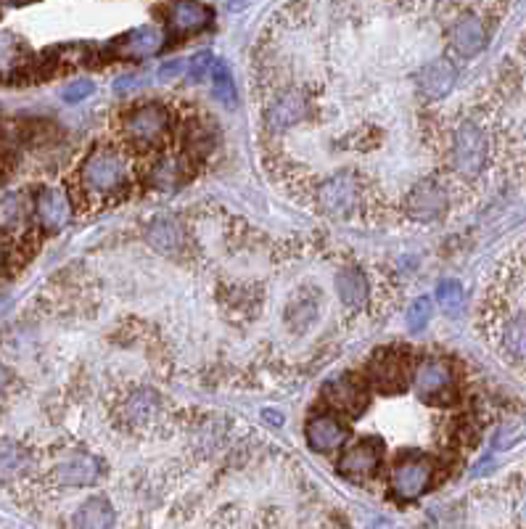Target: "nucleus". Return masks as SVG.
I'll return each mask as SVG.
<instances>
[{
	"label": "nucleus",
	"mask_w": 526,
	"mask_h": 529,
	"mask_svg": "<svg viewBox=\"0 0 526 529\" xmlns=\"http://www.w3.org/2000/svg\"><path fill=\"white\" fill-rule=\"evenodd\" d=\"M132 169L120 149L95 146L80 164V191L90 202H112L130 188Z\"/></svg>",
	"instance_id": "nucleus-1"
},
{
	"label": "nucleus",
	"mask_w": 526,
	"mask_h": 529,
	"mask_svg": "<svg viewBox=\"0 0 526 529\" xmlns=\"http://www.w3.org/2000/svg\"><path fill=\"white\" fill-rule=\"evenodd\" d=\"M169 127H172V117H169V109L159 104V101H146V104H138L132 109L124 112L122 117V135L130 146L141 149V151H149V149H157L162 146L169 135Z\"/></svg>",
	"instance_id": "nucleus-2"
},
{
	"label": "nucleus",
	"mask_w": 526,
	"mask_h": 529,
	"mask_svg": "<svg viewBox=\"0 0 526 529\" xmlns=\"http://www.w3.org/2000/svg\"><path fill=\"white\" fill-rule=\"evenodd\" d=\"M413 392L426 406H452L458 400V379L442 358H426L413 368Z\"/></svg>",
	"instance_id": "nucleus-3"
},
{
	"label": "nucleus",
	"mask_w": 526,
	"mask_h": 529,
	"mask_svg": "<svg viewBox=\"0 0 526 529\" xmlns=\"http://www.w3.org/2000/svg\"><path fill=\"white\" fill-rule=\"evenodd\" d=\"M489 160L486 132L476 123H463L452 132L449 143V164L463 178H479Z\"/></svg>",
	"instance_id": "nucleus-4"
},
{
	"label": "nucleus",
	"mask_w": 526,
	"mask_h": 529,
	"mask_svg": "<svg viewBox=\"0 0 526 529\" xmlns=\"http://www.w3.org/2000/svg\"><path fill=\"white\" fill-rule=\"evenodd\" d=\"M410 379H413L410 360L403 350H394V347L378 350L365 366V387H370L381 395L405 392Z\"/></svg>",
	"instance_id": "nucleus-5"
},
{
	"label": "nucleus",
	"mask_w": 526,
	"mask_h": 529,
	"mask_svg": "<svg viewBox=\"0 0 526 529\" xmlns=\"http://www.w3.org/2000/svg\"><path fill=\"white\" fill-rule=\"evenodd\" d=\"M434 474L437 466L429 455L421 452H410L405 458H400L392 469V492L397 500H418L421 495H426L434 485Z\"/></svg>",
	"instance_id": "nucleus-6"
},
{
	"label": "nucleus",
	"mask_w": 526,
	"mask_h": 529,
	"mask_svg": "<svg viewBox=\"0 0 526 529\" xmlns=\"http://www.w3.org/2000/svg\"><path fill=\"white\" fill-rule=\"evenodd\" d=\"M360 194H363V188H360L358 175L344 169V172H336L321 183L318 206L331 217H347L360 206Z\"/></svg>",
	"instance_id": "nucleus-7"
},
{
	"label": "nucleus",
	"mask_w": 526,
	"mask_h": 529,
	"mask_svg": "<svg viewBox=\"0 0 526 529\" xmlns=\"http://www.w3.org/2000/svg\"><path fill=\"white\" fill-rule=\"evenodd\" d=\"M447 206H449L447 188L434 178L415 183L405 199L407 217L415 223H437L447 212Z\"/></svg>",
	"instance_id": "nucleus-8"
},
{
	"label": "nucleus",
	"mask_w": 526,
	"mask_h": 529,
	"mask_svg": "<svg viewBox=\"0 0 526 529\" xmlns=\"http://www.w3.org/2000/svg\"><path fill=\"white\" fill-rule=\"evenodd\" d=\"M323 403L336 415H360L367 407V387L358 376H336L323 387Z\"/></svg>",
	"instance_id": "nucleus-9"
},
{
	"label": "nucleus",
	"mask_w": 526,
	"mask_h": 529,
	"mask_svg": "<svg viewBox=\"0 0 526 529\" xmlns=\"http://www.w3.org/2000/svg\"><path fill=\"white\" fill-rule=\"evenodd\" d=\"M304 437H307V445L310 450L321 452V455H331L336 450H341L349 440V426L344 424L341 415L325 410V413H315L310 421H307V429H304Z\"/></svg>",
	"instance_id": "nucleus-10"
},
{
	"label": "nucleus",
	"mask_w": 526,
	"mask_h": 529,
	"mask_svg": "<svg viewBox=\"0 0 526 529\" xmlns=\"http://www.w3.org/2000/svg\"><path fill=\"white\" fill-rule=\"evenodd\" d=\"M381 463H384V445L378 440H360L344 450V455L339 461V471L347 479L365 482L378 474Z\"/></svg>",
	"instance_id": "nucleus-11"
},
{
	"label": "nucleus",
	"mask_w": 526,
	"mask_h": 529,
	"mask_svg": "<svg viewBox=\"0 0 526 529\" xmlns=\"http://www.w3.org/2000/svg\"><path fill=\"white\" fill-rule=\"evenodd\" d=\"M310 114V98L304 90L299 87H291V90H284L281 96H276L265 112V123L270 130L276 132H284V130H291L302 120H307Z\"/></svg>",
	"instance_id": "nucleus-12"
},
{
	"label": "nucleus",
	"mask_w": 526,
	"mask_h": 529,
	"mask_svg": "<svg viewBox=\"0 0 526 529\" xmlns=\"http://www.w3.org/2000/svg\"><path fill=\"white\" fill-rule=\"evenodd\" d=\"M32 206H35V217H38L41 228L50 231V233L61 231L72 217V202H69L67 191L59 186H42L35 194Z\"/></svg>",
	"instance_id": "nucleus-13"
},
{
	"label": "nucleus",
	"mask_w": 526,
	"mask_h": 529,
	"mask_svg": "<svg viewBox=\"0 0 526 529\" xmlns=\"http://www.w3.org/2000/svg\"><path fill=\"white\" fill-rule=\"evenodd\" d=\"M101 477V463L95 455L75 450L64 455L56 466V482L64 488H90Z\"/></svg>",
	"instance_id": "nucleus-14"
},
{
	"label": "nucleus",
	"mask_w": 526,
	"mask_h": 529,
	"mask_svg": "<svg viewBox=\"0 0 526 529\" xmlns=\"http://www.w3.org/2000/svg\"><path fill=\"white\" fill-rule=\"evenodd\" d=\"M146 242L164 257H180L186 249V228L180 220L169 214H159L146 225Z\"/></svg>",
	"instance_id": "nucleus-15"
},
{
	"label": "nucleus",
	"mask_w": 526,
	"mask_h": 529,
	"mask_svg": "<svg viewBox=\"0 0 526 529\" xmlns=\"http://www.w3.org/2000/svg\"><path fill=\"white\" fill-rule=\"evenodd\" d=\"M449 45L460 59H474L486 48L485 22L474 14L460 16L449 30Z\"/></svg>",
	"instance_id": "nucleus-16"
},
{
	"label": "nucleus",
	"mask_w": 526,
	"mask_h": 529,
	"mask_svg": "<svg viewBox=\"0 0 526 529\" xmlns=\"http://www.w3.org/2000/svg\"><path fill=\"white\" fill-rule=\"evenodd\" d=\"M455 80H458V69H455V64L447 61V59H434V61H429L426 67H421V72H418V78H415L421 96L429 98V101L445 98L447 93L452 90Z\"/></svg>",
	"instance_id": "nucleus-17"
},
{
	"label": "nucleus",
	"mask_w": 526,
	"mask_h": 529,
	"mask_svg": "<svg viewBox=\"0 0 526 529\" xmlns=\"http://www.w3.org/2000/svg\"><path fill=\"white\" fill-rule=\"evenodd\" d=\"M180 143H183V157L191 162V160H206L214 146H217V127L212 120H204V117H194L183 124V132H180Z\"/></svg>",
	"instance_id": "nucleus-18"
},
{
	"label": "nucleus",
	"mask_w": 526,
	"mask_h": 529,
	"mask_svg": "<svg viewBox=\"0 0 526 529\" xmlns=\"http://www.w3.org/2000/svg\"><path fill=\"white\" fill-rule=\"evenodd\" d=\"M162 415V397L154 389H132L122 403V418L130 426H151Z\"/></svg>",
	"instance_id": "nucleus-19"
},
{
	"label": "nucleus",
	"mask_w": 526,
	"mask_h": 529,
	"mask_svg": "<svg viewBox=\"0 0 526 529\" xmlns=\"http://www.w3.org/2000/svg\"><path fill=\"white\" fill-rule=\"evenodd\" d=\"M209 19H212V11L204 3L188 0V3H175V5L167 8V24L177 38L202 32L204 27L209 24Z\"/></svg>",
	"instance_id": "nucleus-20"
},
{
	"label": "nucleus",
	"mask_w": 526,
	"mask_h": 529,
	"mask_svg": "<svg viewBox=\"0 0 526 529\" xmlns=\"http://www.w3.org/2000/svg\"><path fill=\"white\" fill-rule=\"evenodd\" d=\"M162 48V30L157 27H138L117 41V53L130 61H143Z\"/></svg>",
	"instance_id": "nucleus-21"
},
{
	"label": "nucleus",
	"mask_w": 526,
	"mask_h": 529,
	"mask_svg": "<svg viewBox=\"0 0 526 529\" xmlns=\"http://www.w3.org/2000/svg\"><path fill=\"white\" fill-rule=\"evenodd\" d=\"M336 294L347 310H360L370 296V284L360 268H341L336 273Z\"/></svg>",
	"instance_id": "nucleus-22"
},
{
	"label": "nucleus",
	"mask_w": 526,
	"mask_h": 529,
	"mask_svg": "<svg viewBox=\"0 0 526 529\" xmlns=\"http://www.w3.org/2000/svg\"><path fill=\"white\" fill-rule=\"evenodd\" d=\"M188 160L180 154V157H162L151 164L149 169V183L151 188L157 191H175L180 188L186 180H188Z\"/></svg>",
	"instance_id": "nucleus-23"
},
{
	"label": "nucleus",
	"mask_w": 526,
	"mask_h": 529,
	"mask_svg": "<svg viewBox=\"0 0 526 529\" xmlns=\"http://www.w3.org/2000/svg\"><path fill=\"white\" fill-rule=\"evenodd\" d=\"M117 514L109 497L93 495L75 511V529H114Z\"/></svg>",
	"instance_id": "nucleus-24"
},
{
	"label": "nucleus",
	"mask_w": 526,
	"mask_h": 529,
	"mask_svg": "<svg viewBox=\"0 0 526 529\" xmlns=\"http://www.w3.org/2000/svg\"><path fill=\"white\" fill-rule=\"evenodd\" d=\"M35 194H8L0 199V231H22L35 214Z\"/></svg>",
	"instance_id": "nucleus-25"
},
{
	"label": "nucleus",
	"mask_w": 526,
	"mask_h": 529,
	"mask_svg": "<svg viewBox=\"0 0 526 529\" xmlns=\"http://www.w3.org/2000/svg\"><path fill=\"white\" fill-rule=\"evenodd\" d=\"M321 315V302L313 294H296L288 307H286V326L294 333H304L318 324Z\"/></svg>",
	"instance_id": "nucleus-26"
},
{
	"label": "nucleus",
	"mask_w": 526,
	"mask_h": 529,
	"mask_svg": "<svg viewBox=\"0 0 526 529\" xmlns=\"http://www.w3.org/2000/svg\"><path fill=\"white\" fill-rule=\"evenodd\" d=\"M27 67V48L11 32H0V78H14Z\"/></svg>",
	"instance_id": "nucleus-27"
},
{
	"label": "nucleus",
	"mask_w": 526,
	"mask_h": 529,
	"mask_svg": "<svg viewBox=\"0 0 526 529\" xmlns=\"http://www.w3.org/2000/svg\"><path fill=\"white\" fill-rule=\"evenodd\" d=\"M209 80H212V96H214L220 104H225V106H231V109L239 104L236 80H233V72H231V67H228L225 61H214Z\"/></svg>",
	"instance_id": "nucleus-28"
},
{
	"label": "nucleus",
	"mask_w": 526,
	"mask_h": 529,
	"mask_svg": "<svg viewBox=\"0 0 526 529\" xmlns=\"http://www.w3.org/2000/svg\"><path fill=\"white\" fill-rule=\"evenodd\" d=\"M30 469V452L19 442L3 440L0 442V479H14Z\"/></svg>",
	"instance_id": "nucleus-29"
},
{
	"label": "nucleus",
	"mask_w": 526,
	"mask_h": 529,
	"mask_svg": "<svg viewBox=\"0 0 526 529\" xmlns=\"http://www.w3.org/2000/svg\"><path fill=\"white\" fill-rule=\"evenodd\" d=\"M503 347L513 360H526V313H519L508 321L503 333Z\"/></svg>",
	"instance_id": "nucleus-30"
},
{
	"label": "nucleus",
	"mask_w": 526,
	"mask_h": 529,
	"mask_svg": "<svg viewBox=\"0 0 526 529\" xmlns=\"http://www.w3.org/2000/svg\"><path fill=\"white\" fill-rule=\"evenodd\" d=\"M437 305L445 310V315L458 318V315L466 310V291H463L460 281L447 278V281H442V284L437 286Z\"/></svg>",
	"instance_id": "nucleus-31"
},
{
	"label": "nucleus",
	"mask_w": 526,
	"mask_h": 529,
	"mask_svg": "<svg viewBox=\"0 0 526 529\" xmlns=\"http://www.w3.org/2000/svg\"><path fill=\"white\" fill-rule=\"evenodd\" d=\"M431 315H434V305L429 296H418L415 302H410L405 313V326L410 333H421L423 328L431 324Z\"/></svg>",
	"instance_id": "nucleus-32"
},
{
	"label": "nucleus",
	"mask_w": 526,
	"mask_h": 529,
	"mask_svg": "<svg viewBox=\"0 0 526 529\" xmlns=\"http://www.w3.org/2000/svg\"><path fill=\"white\" fill-rule=\"evenodd\" d=\"M214 61H217V59H214L209 50H199V53H194V56L188 59V64H186V78H188L191 82L206 80V78L212 75Z\"/></svg>",
	"instance_id": "nucleus-33"
},
{
	"label": "nucleus",
	"mask_w": 526,
	"mask_h": 529,
	"mask_svg": "<svg viewBox=\"0 0 526 529\" xmlns=\"http://www.w3.org/2000/svg\"><path fill=\"white\" fill-rule=\"evenodd\" d=\"M93 90H95V85L90 80H77V82H72L69 87H64V101L67 104H82L85 98H90L93 96Z\"/></svg>",
	"instance_id": "nucleus-34"
},
{
	"label": "nucleus",
	"mask_w": 526,
	"mask_h": 529,
	"mask_svg": "<svg viewBox=\"0 0 526 529\" xmlns=\"http://www.w3.org/2000/svg\"><path fill=\"white\" fill-rule=\"evenodd\" d=\"M186 64H188V59H169V61H162V67H159L157 75H159L162 82L180 80L186 75Z\"/></svg>",
	"instance_id": "nucleus-35"
},
{
	"label": "nucleus",
	"mask_w": 526,
	"mask_h": 529,
	"mask_svg": "<svg viewBox=\"0 0 526 529\" xmlns=\"http://www.w3.org/2000/svg\"><path fill=\"white\" fill-rule=\"evenodd\" d=\"M138 85H141V78H135V75H127V78L117 80L114 90H117V93H127V90H132V87H138Z\"/></svg>",
	"instance_id": "nucleus-36"
},
{
	"label": "nucleus",
	"mask_w": 526,
	"mask_h": 529,
	"mask_svg": "<svg viewBox=\"0 0 526 529\" xmlns=\"http://www.w3.org/2000/svg\"><path fill=\"white\" fill-rule=\"evenodd\" d=\"M8 381H11V373H8V368L0 363V395L8 389Z\"/></svg>",
	"instance_id": "nucleus-37"
},
{
	"label": "nucleus",
	"mask_w": 526,
	"mask_h": 529,
	"mask_svg": "<svg viewBox=\"0 0 526 529\" xmlns=\"http://www.w3.org/2000/svg\"><path fill=\"white\" fill-rule=\"evenodd\" d=\"M262 415H265V418H270V424H273V426H281V413H276V410H265Z\"/></svg>",
	"instance_id": "nucleus-38"
},
{
	"label": "nucleus",
	"mask_w": 526,
	"mask_h": 529,
	"mask_svg": "<svg viewBox=\"0 0 526 529\" xmlns=\"http://www.w3.org/2000/svg\"><path fill=\"white\" fill-rule=\"evenodd\" d=\"M5 260H8V246H5V242L0 239V270L5 268Z\"/></svg>",
	"instance_id": "nucleus-39"
},
{
	"label": "nucleus",
	"mask_w": 526,
	"mask_h": 529,
	"mask_svg": "<svg viewBox=\"0 0 526 529\" xmlns=\"http://www.w3.org/2000/svg\"><path fill=\"white\" fill-rule=\"evenodd\" d=\"M370 529H394V524H389V522H384V519H378V522H376V524H373V527Z\"/></svg>",
	"instance_id": "nucleus-40"
}]
</instances>
